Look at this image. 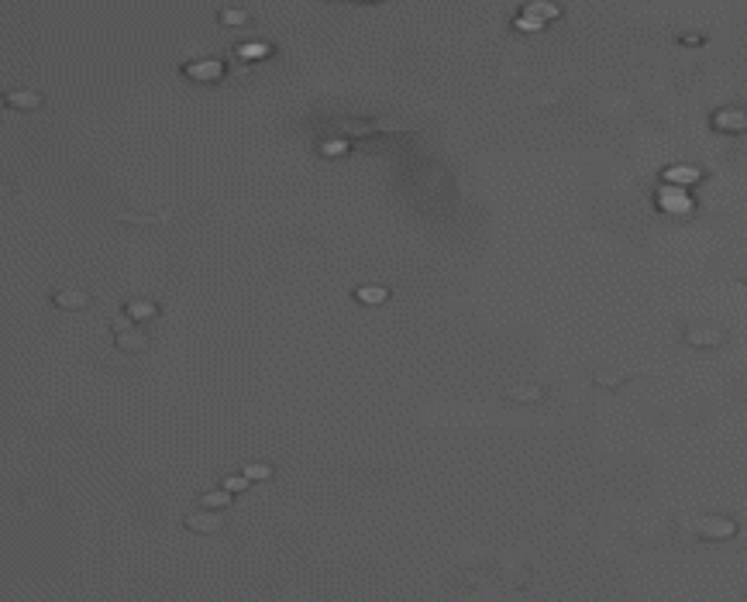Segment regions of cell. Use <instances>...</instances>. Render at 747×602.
Returning <instances> with one entry per match:
<instances>
[{"mask_svg":"<svg viewBox=\"0 0 747 602\" xmlns=\"http://www.w3.org/2000/svg\"><path fill=\"white\" fill-rule=\"evenodd\" d=\"M245 475H249L251 482H262V479H272V465L269 461H249L245 468H242Z\"/></svg>","mask_w":747,"mask_h":602,"instance_id":"obj_18","label":"cell"},{"mask_svg":"<svg viewBox=\"0 0 747 602\" xmlns=\"http://www.w3.org/2000/svg\"><path fill=\"white\" fill-rule=\"evenodd\" d=\"M179 73L193 83H221L228 76V66L221 59H200V62H183Z\"/></svg>","mask_w":747,"mask_h":602,"instance_id":"obj_6","label":"cell"},{"mask_svg":"<svg viewBox=\"0 0 747 602\" xmlns=\"http://www.w3.org/2000/svg\"><path fill=\"white\" fill-rule=\"evenodd\" d=\"M709 127L716 134H744L747 131V107H720L709 114Z\"/></svg>","mask_w":747,"mask_h":602,"instance_id":"obj_5","label":"cell"},{"mask_svg":"<svg viewBox=\"0 0 747 602\" xmlns=\"http://www.w3.org/2000/svg\"><path fill=\"white\" fill-rule=\"evenodd\" d=\"M561 7L554 4V0H531L517 18H513V24L520 28V31H540V28H547L551 21H561Z\"/></svg>","mask_w":747,"mask_h":602,"instance_id":"obj_3","label":"cell"},{"mask_svg":"<svg viewBox=\"0 0 747 602\" xmlns=\"http://www.w3.org/2000/svg\"><path fill=\"white\" fill-rule=\"evenodd\" d=\"M235 503V492L228 489V485H221V489H210V492H204L200 496V506H207V510H228Z\"/></svg>","mask_w":747,"mask_h":602,"instance_id":"obj_15","label":"cell"},{"mask_svg":"<svg viewBox=\"0 0 747 602\" xmlns=\"http://www.w3.org/2000/svg\"><path fill=\"white\" fill-rule=\"evenodd\" d=\"M682 341L689 348H696V351H716V348H723L730 341V330L723 323H713V321H692V323H685Z\"/></svg>","mask_w":747,"mask_h":602,"instance_id":"obj_2","label":"cell"},{"mask_svg":"<svg viewBox=\"0 0 747 602\" xmlns=\"http://www.w3.org/2000/svg\"><path fill=\"white\" fill-rule=\"evenodd\" d=\"M4 100H7V107H11V111H21V114H35V111H42L45 107V97L42 93H35V90H11Z\"/></svg>","mask_w":747,"mask_h":602,"instance_id":"obj_10","label":"cell"},{"mask_svg":"<svg viewBox=\"0 0 747 602\" xmlns=\"http://www.w3.org/2000/svg\"><path fill=\"white\" fill-rule=\"evenodd\" d=\"M125 314L138 323H155L159 314H162V307L155 300H148V296H138V300H127L125 303Z\"/></svg>","mask_w":747,"mask_h":602,"instance_id":"obj_11","label":"cell"},{"mask_svg":"<svg viewBox=\"0 0 747 602\" xmlns=\"http://www.w3.org/2000/svg\"><path fill=\"white\" fill-rule=\"evenodd\" d=\"M217 24L221 28H245V24H251V14L245 7H224V10H217Z\"/></svg>","mask_w":747,"mask_h":602,"instance_id":"obj_14","label":"cell"},{"mask_svg":"<svg viewBox=\"0 0 747 602\" xmlns=\"http://www.w3.org/2000/svg\"><path fill=\"white\" fill-rule=\"evenodd\" d=\"M692 533L703 544H723V540L737 537V520L723 517V513H706V517H699V520L692 523Z\"/></svg>","mask_w":747,"mask_h":602,"instance_id":"obj_4","label":"cell"},{"mask_svg":"<svg viewBox=\"0 0 747 602\" xmlns=\"http://www.w3.org/2000/svg\"><path fill=\"white\" fill-rule=\"evenodd\" d=\"M664 179H668V183H696V179H703V172L692 169V165H685V169H668Z\"/></svg>","mask_w":747,"mask_h":602,"instance_id":"obj_17","label":"cell"},{"mask_svg":"<svg viewBox=\"0 0 747 602\" xmlns=\"http://www.w3.org/2000/svg\"><path fill=\"white\" fill-rule=\"evenodd\" d=\"M114 217H118V224H134V227H159V224H166L169 217H172V210H169V214H131V210H118Z\"/></svg>","mask_w":747,"mask_h":602,"instance_id":"obj_13","label":"cell"},{"mask_svg":"<svg viewBox=\"0 0 747 602\" xmlns=\"http://www.w3.org/2000/svg\"><path fill=\"white\" fill-rule=\"evenodd\" d=\"M224 485H228L231 492H245V489L251 485V479L245 475V472H242V475H228V479H224Z\"/></svg>","mask_w":747,"mask_h":602,"instance_id":"obj_19","label":"cell"},{"mask_svg":"<svg viewBox=\"0 0 747 602\" xmlns=\"http://www.w3.org/2000/svg\"><path fill=\"white\" fill-rule=\"evenodd\" d=\"M741 286H747V272H744V276H741Z\"/></svg>","mask_w":747,"mask_h":602,"instance_id":"obj_21","label":"cell"},{"mask_svg":"<svg viewBox=\"0 0 747 602\" xmlns=\"http://www.w3.org/2000/svg\"><path fill=\"white\" fill-rule=\"evenodd\" d=\"M114 348L127 355V358H138V355H148L152 351V334H148V323L131 321L127 314L114 317Z\"/></svg>","mask_w":747,"mask_h":602,"instance_id":"obj_1","label":"cell"},{"mask_svg":"<svg viewBox=\"0 0 747 602\" xmlns=\"http://www.w3.org/2000/svg\"><path fill=\"white\" fill-rule=\"evenodd\" d=\"M675 41H678V45H706V35H699V31H685V35H675Z\"/></svg>","mask_w":747,"mask_h":602,"instance_id":"obj_20","label":"cell"},{"mask_svg":"<svg viewBox=\"0 0 747 602\" xmlns=\"http://www.w3.org/2000/svg\"><path fill=\"white\" fill-rule=\"evenodd\" d=\"M221 510H207V506H197V510H186L183 513V526L190 533H221L224 530V520L217 517Z\"/></svg>","mask_w":747,"mask_h":602,"instance_id":"obj_7","label":"cell"},{"mask_svg":"<svg viewBox=\"0 0 747 602\" xmlns=\"http://www.w3.org/2000/svg\"><path fill=\"white\" fill-rule=\"evenodd\" d=\"M503 400L513 402V406H540V402L547 400V393H544V386H534V382H520V386H506Z\"/></svg>","mask_w":747,"mask_h":602,"instance_id":"obj_9","label":"cell"},{"mask_svg":"<svg viewBox=\"0 0 747 602\" xmlns=\"http://www.w3.org/2000/svg\"><path fill=\"white\" fill-rule=\"evenodd\" d=\"M630 379H634V375L623 372V368L620 372H617V368H592V372H589V382L599 386V389H620V386H627Z\"/></svg>","mask_w":747,"mask_h":602,"instance_id":"obj_12","label":"cell"},{"mask_svg":"<svg viewBox=\"0 0 747 602\" xmlns=\"http://www.w3.org/2000/svg\"><path fill=\"white\" fill-rule=\"evenodd\" d=\"M52 307H55V310H66V314H80V310L90 307V293L80 289V286L55 289V293H52Z\"/></svg>","mask_w":747,"mask_h":602,"instance_id":"obj_8","label":"cell"},{"mask_svg":"<svg viewBox=\"0 0 747 602\" xmlns=\"http://www.w3.org/2000/svg\"><path fill=\"white\" fill-rule=\"evenodd\" d=\"M355 300H358L362 307H382V303L389 300V289H386V286H358V289H355Z\"/></svg>","mask_w":747,"mask_h":602,"instance_id":"obj_16","label":"cell"}]
</instances>
